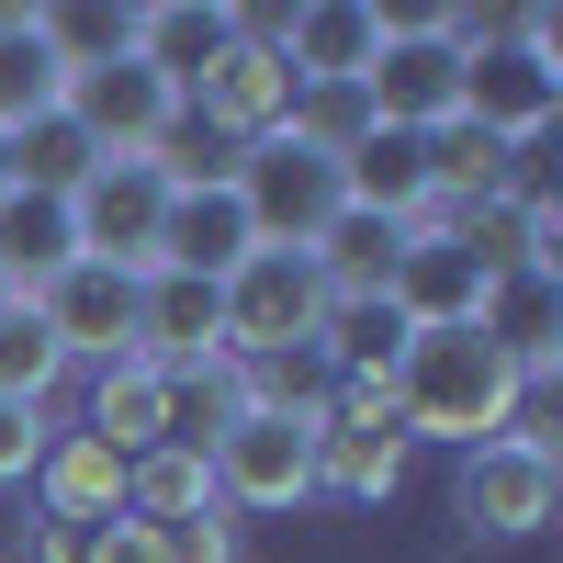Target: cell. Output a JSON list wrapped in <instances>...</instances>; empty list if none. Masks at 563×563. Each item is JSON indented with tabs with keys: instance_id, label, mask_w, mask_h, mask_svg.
<instances>
[{
	"instance_id": "obj_1",
	"label": "cell",
	"mask_w": 563,
	"mask_h": 563,
	"mask_svg": "<svg viewBox=\"0 0 563 563\" xmlns=\"http://www.w3.org/2000/svg\"><path fill=\"white\" fill-rule=\"evenodd\" d=\"M384 406H395L406 451L417 440L485 451V440L519 429V361H507L485 327H417V339L395 350V372H384Z\"/></svg>"
},
{
	"instance_id": "obj_2",
	"label": "cell",
	"mask_w": 563,
	"mask_h": 563,
	"mask_svg": "<svg viewBox=\"0 0 563 563\" xmlns=\"http://www.w3.org/2000/svg\"><path fill=\"white\" fill-rule=\"evenodd\" d=\"M214 294H225V361L238 372H271V361L316 350V327H327V282H316L305 249H249Z\"/></svg>"
},
{
	"instance_id": "obj_3",
	"label": "cell",
	"mask_w": 563,
	"mask_h": 563,
	"mask_svg": "<svg viewBox=\"0 0 563 563\" xmlns=\"http://www.w3.org/2000/svg\"><path fill=\"white\" fill-rule=\"evenodd\" d=\"M552 113H563V23L552 12H519L474 68H462V124L496 135V147H530Z\"/></svg>"
},
{
	"instance_id": "obj_4",
	"label": "cell",
	"mask_w": 563,
	"mask_h": 563,
	"mask_svg": "<svg viewBox=\"0 0 563 563\" xmlns=\"http://www.w3.org/2000/svg\"><path fill=\"white\" fill-rule=\"evenodd\" d=\"M203 474H214V507H305V496H316V417L249 395V406L214 429Z\"/></svg>"
},
{
	"instance_id": "obj_5",
	"label": "cell",
	"mask_w": 563,
	"mask_h": 563,
	"mask_svg": "<svg viewBox=\"0 0 563 563\" xmlns=\"http://www.w3.org/2000/svg\"><path fill=\"white\" fill-rule=\"evenodd\" d=\"M180 192L169 158H90L79 192H68V238L79 260H113V271H158V214Z\"/></svg>"
},
{
	"instance_id": "obj_6",
	"label": "cell",
	"mask_w": 563,
	"mask_h": 563,
	"mask_svg": "<svg viewBox=\"0 0 563 563\" xmlns=\"http://www.w3.org/2000/svg\"><path fill=\"white\" fill-rule=\"evenodd\" d=\"M68 124L90 135V158H169V124H180V90L135 57V45H113V57L68 68Z\"/></svg>"
},
{
	"instance_id": "obj_7",
	"label": "cell",
	"mask_w": 563,
	"mask_h": 563,
	"mask_svg": "<svg viewBox=\"0 0 563 563\" xmlns=\"http://www.w3.org/2000/svg\"><path fill=\"white\" fill-rule=\"evenodd\" d=\"M225 180H238L249 238H260V249H316L327 225L350 214V203H339V158H316L305 135H260V147L225 169Z\"/></svg>"
},
{
	"instance_id": "obj_8",
	"label": "cell",
	"mask_w": 563,
	"mask_h": 563,
	"mask_svg": "<svg viewBox=\"0 0 563 563\" xmlns=\"http://www.w3.org/2000/svg\"><path fill=\"white\" fill-rule=\"evenodd\" d=\"M462 45L440 34V23H395L384 34V57H372V79H361V102H372V124H395V135H451L462 124Z\"/></svg>"
},
{
	"instance_id": "obj_9",
	"label": "cell",
	"mask_w": 563,
	"mask_h": 563,
	"mask_svg": "<svg viewBox=\"0 0 563 563\" xmlns=\"http://www.w3.org/2000/svg\"><path fill=\"white\" fill-rule=\"evenodd\" d=\"M316 485H339V496H395L406 485V429H395L384 384H327V406H316Z\"/></svg>"
},
{
	"instance_id": "obj_10",
	"label": "cell",
	"mask_w": 563,
	"mask_h": 563,
	"mask_svg": "<svg viewBox=\"0 0 563 563\" xmlns=\"http://www.w3.org/2000/svg\"><path fill=\"white\" fill-rule=\"evenodd\" d=\"M552 496H563L552 429H507V440H485V451H462V519H474V530L530 541V530L552 519Z\"/></svg>"
},
{
	"instance_id": "obj_11",
	"label": "cell",
	"mask_w": 563,
	"mask_h": 563,
	"mask_svg": "<svg viewBox=\"0 0 563 563\" xmlns=\"http://www.w3.org/2000/svg\"><path fill=\"white\" fill-rule=\"evenodd\" d=\"M180 113H203L214 135H238V147H260V135H282L294 124V68H282V45L249 23L238 45H225V57L180 90Z\"/></svg>"
},
{
	"instance_id": "obj_12",
	"label": "cell",
	"mask_w": 563,
	"mask_h": 563,
	"mask_svg": "<svg viewBox=\"0 0 563 563\" xmlns=\"http://www.w3.org/2000/svg\"><path fill=\"white\" fill-rule=\"evenodd\" d=\"M135 282H147V271H113V260H68V271L34 294L45 339H57L68 361H124V350H135Z\"/></svg>"
},
{
	"instance_id": "obj_13",
	"label": "cell",
	"mask_w": 563,
	"mask_h": 563,
	"mask_svg": "<svg viewBox=\"0 0 563 563\" xmlns=\"http://www.w3.org/2000/svg\"><path fill=\"white\" fill-rule=\"evenodd\" d=\"M384 12L372 0H316V12H294V23H271V45H282V68H294V90H361L372 79V57H384Z\"/></svg>"
},
{
	"instance_id": "obj_14",
	"label": "cell",
	"mask_w": 563,
	"mask_h": 563,
	"mask_svg": "<svg viewBox=\"0 0 563 563\" xmlns=\"http://www.w3.org/2000/svg\"><path fill=\"white\" fill-rule=\"evenodd\" d=\"M135 361H158V372L225 361V294L203 271H147L135 282Z\"/></svg>"
},
{
	"instance_id": "obj_15",
	"label": "cell",
	"mask_w": 563,
	"mask_h": 563,
	"mask_svg": "<svg viewBox=\"0 0 563 563\" xmlns=\"http://www.w3.org/2000/svg\"><path fill=\"white\" fill-rule=\"evenodd\" d=\"M384 305L406 327H474L485 316V271L462 260V238L429 214V225H406V249H395V282H384Z\"/></svg>"
},
{
	"instance_id": "obj_16",
	"label": "cell",
	"mask_w": 563,
	"mask_h": 563,
	"mask_svg": "<svg viewBox=\"0 0 563 563\" xmlns=\"http://www.w3.org/2000/svg\"><path fill=\"white\" fill-rule=\"evenodd\" d=\"M339 203H350V214H384V225H429V214H440V192H429V135L372 124L361 147L339 158Z\"/></svg>"
},
{
	"instance_id": "obj_17",
	"label": "cell",
	"mask_w": 563,
	"mask_h": 563,
	"mask_svg": "<svg viewBox=\"0 0 563 563\" xmlns=\"http://www.w3.org/2000/svg\"><path fill=\"white\" fill-rule=\"evenodd\" d=\"M260 238H249V203H238V180H180L169 214H158V271H203L225 282Z\"/></svg>"
},
{
	"instance_id": "obj_18",
	"label": "cell",
	"mask_w": 563,
	"mask_h": 563,
	"mask_svg": "<svg viewBox=\"0 0 563 563\" xmlns=\"http://www.w3.org/2000/svg\"><path fill=\"white\" fill-rule=\"evenodd\" d=\"M45 113H68V57L45 12H0V135H23Z\"/></svg>"
},
{
	"instance_id": "obj_19",
	"label": "cell",
	"mask_w": 563,
	"mask_h": 563,
	"mask_svg": "<svg viewBox=\"0 0 563 563\" xmlns=\"http://www.w3.org/2000/svg\"><path fill=\"white\" fill-rule=\"evenodd\" d=\"M34 485H45V519H68V530H102V519H124V451H102L90 429L45 440Z\"/></svg>"
},
{
	"instance_id": "obj_20",
	"label": "cell",
	"mask_w": 563,
	"mask_h": 563,
	"mask_svg": "<svg viewBox=\"0 0 563 563\" xmlns=\"http://www.w3.org/2000/svg\"><path fill=\"white\" fill-rule=\"evenodd\" d=\"M90 440L124 451V462H135V451H158V440H169V372H158V361H135V350L102 361V372H90Z\"/></svg>"
},
{
	"instance_id": "obj_21",
	"label": "cell",
	"mask_w": 563,
	"mask_h": 563,
	"mask_svg": "<svg viewBox=\"0 0 563 563\" xmlns=\"http://www.w3.org/2000/svg\"><path fill=\"white\" fill-rule=\"evenodd\" d=\"M238 34H249V23H238V12H203V0H158V12H135V23H124V45H135V57H147L169 90H192Z\"/></svg>"
},
{
	"instance_id": "obj_22",
	"label": "cell",
	"mask_w": 563,
	"mask_h": 563,
	"mask_svg": "<svg viewBox=\"0 0 563 563\" xmlns=\"http://www.w3.org/2000/svg\"><path fill=\"white\" fill-rule=\"evenodd\" d=\"M68 260H79V238H68L57 192H0V282H12V305H34Z\"/></svg>"
},
{
	"instance_id": "obj_23",
	"label": "cell",
	"mask_w": 563,
	"mask_h": 563,
	"mask_svg": "<svg viewBox=\"0 0 563 563\" xmlns=\"http://www.w3.org/2000/svg\"><path fill=\"white\" fill-rule=\"evenodd\" d=\"M395 249H406V225H384V214H339L305 260H316V282H327V305H384Z\"/></svg>"
},
{
	"instance_id": "obj_24",
	"label": "cell",
	"mask_w": 563,
	"mask_h": 563,
	"mask_svg": "<svg viewBox=\"0 0 563 563\" xmlns=\"http://www.w3.org/2000/svg\"><path fill=\"white\" fill-rule=\"evenodd\" d=\"M203 507H214V474H203V451L158 440V451H135V462H124V519H147V530H180V519H203Z\"/></svg>"
},
{
	"instance_id": "obj_25",
	"label": "cell",
	"mask_w": 563,
	"mask_h": 563,
	"mask_svg": "<svg viewBox=\"0 0 563 563\" xmlns=\"http://www.w3.org/2000/svg\"><path fill=\"white\" fill-rule=\"evenodd\" d=\"M406 339H417V327H406L395 305H327V327H316V361H327V384H384Z\"/></svg>"
},
{
	"instance_id": "obj_26",
	"label": "cell",
	"mask_w": 563,
	"mask_h": 563,
	"mask_svg": "<svg viewBox=\"0 0 563 563\" xmlns=\"http://www.w3.org/2000/svg\"><path fill=\"white\" fill-rule=\"evenodd\" d=\"M12 147V192H79V169H90V135L68 124V113H45V124H23V135H0Z\"/></svg>"
},
{
	"instance_id": "obj_27",
	"label": "cell",
	"mask_w": 563,
	"mask_h": 563,
	"mask_svg": "<svg viewBox=\"0 0 563 563\" xmlns=\"http://www.w3.org/2000/svg\"><path fill=\"white\" fill-rule=\"evenodd\" d=\"M57 372H68V350L45 339V316H34V305H0V395L45 406V395H57Z\"/></svg>"
},
{
	"instance_id": "obj_28",
	"label": "cell",
	"mask_w": 563,
	"mask_h": 563,
	"mask_svg": "<svg viewBox=\"0 0 563 563\" xmlns=\"http://www.w3.org/2000/svg\"><path fill=\"white\" fill-rule=\"evenodd\" d=\"M45 406H23V395H0V485H34V462H45Z\"/></svg>"
},
{
	"instance_id": "obj_29",
	"label": "cell",
	"mask_w": 563,
	"mask_h": 563,
	"mask_svg": "<svg viewBox=\"0 0 563 563\" xmlns=\"http://www.w3.org/2000/svg\"><path fill=\"white\" fill-rule=\"evenodd\" d=\"M79 563H169V541L147 530V519H102V530H90V552Z\"/></svg>"
},
{
	"instance_id": "obj_30",
	"label": "cell",
	"mask_w": 563,
	"mask_h": 563,
	"mask_svg": "<svg viewBox=\"0 0 563 563\" xmlns=\"http://www.w3.org/2000/svg\"><path fill=\"white\" fill-rule=\"evenodd\" d=\"M169 541V563H238V541H225V507H203V519H180V530H158Z\"/></svg>"
},
{
	"instance_id": "obj_31",
	"label": "cell",
	"mask_w": 563,
	"mask_h": 563,
	"mask_svg": "<svg viewBox=\"0 0 563 563\" xmlns=\"http://www.w3.org/2000/svg\"><path fill=\"white\" fill-rule=\"evenodd\" d=\"M79 552H90V530H68V519H45V530H34V563H79Z\"/></svg>"
},
{
	"instance_id": "obj_32",
	"label": "cell",
	"mask_w": 563,
	"mask_h": 563,
	"mask_svg": "<svg viewBox=\"0 0 563 563\" xmlns=\"http://www.w3.org/2000/svg\"><path fill=\"white\" fill-rule=\"evenodd\" d=\"M0 192H12V147H0Z\"/></svg>"
},
{
	"instance_id": "obj_33",
	"label": "cell",
	"mask_w": 563,
	"mask_h": 563,
	"mask_svg": "<svg viewBox=\"0 0 563 563\" xmlns=\"http://www.w3.org/2000/svg\"><path fill=\"white\" fill-rule=\"evenodd\" d=\"M0 305H12V282H0Z\"/></svg>"
}]
</instances>
